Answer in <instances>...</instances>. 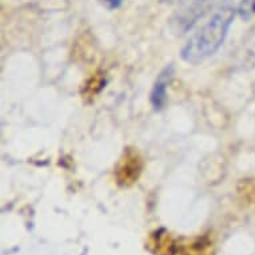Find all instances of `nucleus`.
I'll list each match as a JSON object with an SVG mask.
<instances>
[{
  "label": "nucleus",
  "instance_id": "nucleus-3",
  "mask_svg": "<svg viewBox=\"0 0 255 255\" xmlns=\"http://www.w3.org/2000/svg\"><path fill=\"white\" fill-rule=\"evenodd\" d=\"M238 15L241 19L246 21L255 19V0H241L238 5Z\"/></svg>",
  "mask_w": 255,
  "mask_h": 255
},
{
  "label": "nucleus",
  "instance_id": "nucleus-1",
  "mask_svg": "<svg viewBox=\"0 0 255 255\" xmlns=\"http://www.w3.org/2000/svg\"><path fill=\"white\" fill-rule=\"evenodd\" d=\"M238 7L233 0H223L211 11L209 19L184 44L180 56L188 64H201L213 56L225 43Z\"/></svg>",
  "mask_w": 255,
  "mask_h": 255
},
{
  "label": "nucleus",
  "instance_id": "nucleus-5",
  "mask_svg": "<svg viewBox=\"0 0 255 255\" xmlns=\"http://www.w3.org/2000/svg\"><path fill=\"white\" fill-rule=\"evenodd\" d=\"M162 3H172V1H175V0H160Z\"/></svg>",
  "mask_w": 255,
  "mask_h": 255
},
{
  "label": "nucleus",
  "instance_id": "nucleus-2",
  "mask_svg": "<svg viewBox=\"0 0 255 255\" xmlns=\"http://www.w3.org/2000/svg\"><path fill=\"white\" fill-rule=\"evenodd\" d=\"M174 75V67L167 66L163 71L160 72L158 79L155 82L152 92H151V103L156 110L163 109L167 101V86L171 82Z\"/></svg>",
  "mask_w": 255,
  "mask_h": 255
},
{
  "label": "nucleus",
  "instance_id": "nucleus-4",
  "mask_svg": "<svg viewBox=\"0 0 255 255\" xmlns=\"http://www.w3.org/2000/svg\"><path fill=\"white\" fill-rule=\"evenodd\" d=\"M125 0H101L102 4H105L109 9H115L118 7H121V4Z\"/></svg>",
  "mask_w": 255,
  "mask_h": 255
}]
</instances>
